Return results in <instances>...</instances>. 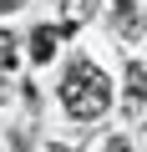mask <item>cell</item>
Instances as JSON below:
<instances>
[{
    "mask_svg": "<svg viewBox=\"0 0 147 152\" xmlns=\"http://www.w3.org/2000/svg\"><path fill=\"white\" fill-rule=\"evenodd\" d=\"M0 66H15V36L0 31Z\"/></svg>",
    "mask_w": 147,
    "mask_h": 152,
    "instance_id": "cell-5",
    "label": "cell"
},
{
    "mask_svg": "<svg viewBox=\"0 0 147 152\" xmlns=\"http://www.w3.org/2000/svg\"><path fill=\"white\" fill-rule=\"evenodd\" d=\"M26 5V0H0V15H5V10H20Z\"/></svg>",
    "mask_w": 147,
    "mask_h": 152,
    "instance_id": "cell-8",
    "label": "cell"
},
{
    "mask_svg": "<svg viewBox=\"0 0 147 152\" xmlns=\"http://www.w3.org/2000/svg\"><path fill=\"white\" fill-rule=\"evenodd\" d=\"M107 152H132V147H127V137H112V142H107Z\"/></svg>",
    "mask_w": 147,
    "mask_h": 152,
    "instance_id": "cell-7",
    "label": "cell"
},
{
    "mask_svg": "<svg viewBox=\"0 0 147 152\" xmlns=\"http://www.w3.org/2000/svg\"><path fill=\"white\" fill-rule=\"evenodd\" d=\"M41 152H71V147H56V142H46V147H41Z\"/></svg>",
    "mask_w": 147,
    "mask_h": 152,
    "instance_id": "cell-9",
    "label": "cell"
},
{
    "mask_svg": "<svg viewBox=\"0 0 147 152\" xmlns=\"http://www.w3.org/2000/svg\"><path fill=\"white\" fill-rule=\"evenodd\" d=\"M127 96L147 102V66H137V61H127Z\"/></svg>",
    "mask_w": 147,
    "mask_h": 152,
    "instance_id": "cell-4",
    "label": "cell"
},
{
    "mask_svg": "<svg viewBox=\"0 0 147 152\" xmlns=\"http://www.w3.org/2000/svg\"><path fill=\"white\" fill-rule=\"evenodd\" d=\"M56 41H61V31L41 26V31L31 36V56H36V61H51V56H56Z\"/></svg>",
    "mask_w": 147,
    "mask_h": 152,
    "instance_id": "cell-3",
    "label": "cell"
},
{
    "mask_svg": "<svg viewBox=\"0 0 147 152\" xmlns=\"http://www.w3.org/2000/svg\"><path fill=\"white\" fill-rule=\"evenodd\" d=\"M0 102H5V81H0Z\"/></svg>",
    "mask_w": 147,
    "mask_h": 152,
    "instance_id": "cell-10",
    "label": "cell"
},
{
    "mask_svg": "<svg viewBox=\"0 0 147 152\" xmlns=\"http://www.w3.org/2000/svg\"><path fill=\"white\" fill-rule=\"evenodd\" d=\"M61 102H66V112L76 117V122H97V117L112 107V86H107L102 66H91V61H71L66 81H61Z\"/></svg>",
    "mask_w": 147,
    "mask_h": 152,
    "instance_id": "cell-1",
    "label": "cell"
},
{
    "mask_svg": "<svg viewBox=\"0 0 147 152\" xmlns=\"http://www.w3.org/2000/svg\"><path fill=\"white\" fill-rule=\"evenodd\" d=\"M112 15H117V31H122L127 41L142 36V10H137V0H117V10H112Z\"/></svg>",
    "mask_w": 147,
    "mask_h": 152,
    "instance_id": "cell-2",
    "label": "cell"
},
{
    "mask_svg": "<svg viewBox=\"0 0 147 152\" xmlns=\"http://www.w3.org/2000/svg\"><path fill=\"white\" fill-rule=\"evenodd\" d=\"M81 10H86V5H81V0H66V26H61V36H66L71 26H76V20H81Z\"/></svg>",
    "mask_w": 147,
    "mask_h": 152,
    "instance_id": "cell-6",
    "label": "cell"
}]
</instances>
